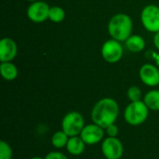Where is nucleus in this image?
<instances>
[{"label":"nucleus","mask_w":159,"mask_h":159,"mask_svg":"<svg viewBox=\"0 0 159 159\" xmlns=\"http://www.w3.org/2000/svg\"><path fill=\"white\" fill-rule=\"evenodd\" d=\"M119 115L118 103L112 98H103L96 102L91 111V119L94 124L106 129L115 124Z\"/></svg>","instance_id":"obj_1"},{"label":"nucleus","mask_w":159,"mask_h":159,"mask_svg":"<svg viewBox=\"0 0 159 159\" xmlns=\"http://www.w3.org/2000/svg\"><path fill=\"white\" fill-rule=\"evenodd\" d=\"M132 28V20L125 13H117L114 15L110 19L107 26L110 36L119 42H125L131 35Z\"/></svg>","instance_id":"obj_2"},{"label":"nucleus","mask_w":159,"mask_h":159,"mask_svg":"<svg viewBox=\"0 0 159 159\" xmlns=\"http://www.w3.org/2000/svg\"><path fill=\"white\" fill-rule=\"evenodd\" d=\"M149 115V108L143 101L130 102L124 111V118L131 126H140L146 121Z\"/></svg>","instance_id":"obj_3"},{"label":"nucleus","mask_w":159,"mask_h":159,"mask_svg":"<svg viewBox=\"0 0 159 159\" xmlns=\"http://www.w3.org/2000/svg\"><path fill=\"white\" fill-rule=\"evenodd\" d=\"M85 128L83 116L78 112H70L64 116L61 121V129L69 136H78Z\"/></svg>","instance_id":"obj_4"},{"label":"nucleus","mask_w":159,"mask_h":159,"mask_svg":"<svg viewBox=\"0 0 159 159\" xmlns=\"http://www.w3.org/2000/svg\"><path fill=\"white\" fill-rule=\"evenodd\" d=\"M123 52L124 49L123 46L121 45V42L113 38L105 41L101 50L103 60L108 63L118 62L123 56Z\"/></svg>","instance_id":"obj_5"},{"label":"nucleus","mask_w":159,"mask_h":159,"mask_svg":"<svg viewBox=\"0 0 159 159\" xmlns=\"http://www.w3.org/2000/svg\"><path fill=\"white\" fill-rule=\"evenodd\" d=\"M141 20L143 27L151 33L159 32V7L147 5L141 13Z\"/></svg>","instance_id":"obj_6"},{"label":"nucleus","mask_w":159,"mask_h":159,"mask_svg":"<svg viewBox=\"0 0 159 159\" xmlns=\"http://www.w3.org/2000/svg\"><path fill=\"white\" fill-rule=\"evenodd\" d=\"M102 152L106 159H120L124 153V147L116 137H108L102 141Z\"/></svg>","instance_id":"obj_7"},{"label":"nucleus","mask_w":159,"mask_h":159,"mask_svg":"<svg viewBox=\"0 0 159 159\" xmlns=\"http://www.w3.org/2000/svg\"><path fill=\"white\" fill-rule=\"evenodd\" d=\"M50 7L44 1H35L27 8V17L35 23H41L48 19Z\"/></svg>","instance_id":"obj_8"},{"label":"nucleus","mask_w":159,"mask_h":159,"mask_svg":"<svg viewBox=\"0 0 159 159\" xmlns=\"http://www.w3.org/2000/svg\"><path fill=\"white\" fill-rule=\"evenodd\" d=\"M80 137L88 145L96 144L102 141L104 137V129L94 123L87 125L81 131Z\"/></svg>","instance_id":"obj_9"},{"label":"nucleus","mask_w":159,"mask_h":159,"mask_svg":"<svg viewBox=\"0 0 159 159\" xmlns=\"http://www.w3.org/2000/svg\"><path fill=\"white\" fill-rule=\"evenodd\" d=\"M142 82L148 87H156L159 85V69L154 64L145 63L139 71Z\"/></svg>","instance_id":"obj_10"},{"label":"nucleus","mask_w":159,"mask_h":159,"mask_svg":"<svg viewBox=\"0 0 159 159\" xmlns=\"http://www.w3.org/2000/svg\"><path fill=\"white\" fill-rule=\"evenodd\" d=\"M18 53L16 42L10 37H4L0 40V61H12Z\"/></svg>","instance_id":"obj_11"},{"label":"nucleus","mask_w":159,"mask_h":159,"mask_svg":"<svg viewBox=\"0 0 159 159\" xmlns=\"http://www.w3.org/2000/svg\"><path fill=\"white\" fill-rule=\"evenodd\" d=\"M86 143L80 136L70 137L66 145V149L72 156H80L85 151Z\"/></svg>","instance_id":"obj_12"},{"label":"nucleus","mask_w":159,"mask_h":159,"mask_svg":"<svg viewBox=\"0 0 159 159\" xmlns=\"http://www.w3.org/2000/svg\"><path fill=\"white\" fill-rule=\"evenodd\" d=\"M126 48L134 53L141 52L145 48V41L144 39L139 34H131L126 41H125Z\"/></svg>","instance_id":"obj_13"},{"label":"nucleus","mask_w":159,"mask_h":159,"mask_svg":"<svg viewBox=\"0 0 159 159\" xmlns=\"http://www.w3.org/2000/svg\"><path fill=\"white\" fill-rule=\"evenodd\" d=\"M0 73L2 77L7 81H12L18 76V68L12 61H5L0 63Z\"/></svg>","instance_id":"obj_14"},{"label":"nucleus","mask_w":159,"mask_h":159,"mask_svg":"<svg viewBox=\"0 0 159 159\" xmlns=\"http://www.w3.org/2000/svg\"><path fill=\"white\" fill-rule=\"evenodd\" d=\"M143 102L152 111H159V90L153 89L148 91L143 97Z\"/></svg>","instance_id":"obj_15"},{"label":"nucleus","mask_w":159,"mask_h":159,"mask_svg":"<svg viewBox=\"0 0 159 159\" xmlns=\"http://www.w3.org/2000/svg\"><path fill=\"white\" fill-rule=\"evenodd\" d=\"M69 136L61 129L55 132L51 137V143L57 149H61L66 147L67 143L69 141Z\"/></svg>","instance_id":"obj_16"},{"label":"nucleus","mask_w":159,"mask_h":159,"mask_svg":"<svg viewBox=\"0 0 159 159\" xmlns=\"http://www.w3.org/2000/svg\"><path fill=\"white\" fill-rule=\"evenodd\" d=\"M65 19V11L62 7L59 6H53L50 7L49 14H48V20H50L53 22H61Z\"/></svg>","instance_id":"obj_17"},{"label":"nucleus","mask_w":159,"mask_h":159,"mask_svg":"<svg viewBox=\"0 0 159 159\" xmlns=\"http://www.w3.org/2000/svg\"><path fill=\"white\" fill-rule=\"evenodd\" d=\"M128 98L129 100L132 102H139L142 100L143 97V92L141 90V89L137 86H131L130 88H129L128 92H127Z\"/></svg>","instance_id":"obj_18"},{"label":"nucleus","mask_w":159,"mask_h":159,"mask_svg":"<svg viewBox=\"0 0 159 159\" xmlns=\"http://www.w3.org/2000/svg\"><path fill=\"white\" fill-rule=\"evenodd\" d=\"M12 158V149L10 145L4 142H0V159H11Z\"/></svg>","instance_id":"obj_19"},{"label":"nucleus","mask_w":159,"mask_h":159,"mask_svg":"<svg viewBox=\"0 0 159 159\" xmlns=\"http://www.w3.org/2000/svg\"><path fill=\"white\" fill-rule=\"evenodd\" d=\"M105 130H106L108 137H117V135L119 133V129L116 124H112V125L108 126L105 129Z\"/></svg>","instance_id":"obj_20"},{"label":"nucleus","mask_w":159,"mask_h":159,"mask_svg":"<svg viewBox=\"0 0 159 159\" xmlns=\"http://www.w3.org/2000/svg\"><path fill=\"white\" fill-rule=\"evenodd\" d=\"M45 159H68V157H67L64 154H62V153H61V152L54 151V152L48 153V154L46 156Z\"/></svg>","instance_id":"obj_21"},{"label":"nucleus","mask_w":159,"mask_h":159,"mask_svg":"<svg viewBox=\"0 0 159 159\" xmlns=\"http://www.w3.org/2000/svg\"><path fill=\"white\" fill-rule=\"evenodd\" d=\"M153 41H154L155 47L159 50V32L155 34V36H154V40Z\"/></svg>","instance_id":"obj_22"},{"label":"nucleus","mask_w":159,"mask_h":159,"mask_svg":"<svg viewBox=\"0 0 159 159\" xmlns=\"http://www.w3.org/2000/svg\"><path fill=\"white\" fill-rule=\"evenodd\" d=\"M152 52V57H153V59L155 60V61H156V64H157V66L159 67V53H156V52H154V51H151Z\"/></svg>","instance_id":"obj_23"},{"label":"nucleus","mask_w":159,"mask_h":159,"mask_svg":"<svg viewBox=\"0 0 159 159\" xmlns=\"http://www.w3.org/2000/svg\"><path fill=\"white\" fill-rule=\"evenodd\" d=\"M31 159H45V158H42V157H32Z\"/></svg>","instance_id":"obj_24"},{"label":"nucleus","mask_w":159,"mask_h":159,"mask_svg":"<svg viewBox=\"0 0 159 159\" xmlns=\"http://www.w3.org/2000/svg\"><path fill=\"white\" fill-rule=\"evenodd\" d=\"M26 1H29V2H35V1H38V0H26Z\"/></svg>","instance_id":"obj_25"}]
</instances>
